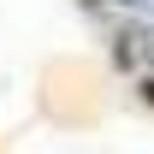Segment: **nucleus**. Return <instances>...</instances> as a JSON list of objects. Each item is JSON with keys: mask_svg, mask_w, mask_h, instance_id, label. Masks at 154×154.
Returning <instances> with one entry per match:
<instances>
[{"mask_svg": "<svg viewBox=\"0 0 154 154\" xmlns=\"http://www.w3.org/2000/svg\"><path fill=\"white\" fill-rule=\"evenodd\" d=\"M148 101H154V77H148Z\"/></svg>", "mask_w": 154, "mask_h": 154, "instance_id": "obj_1", "label": "nucleus"}]
</instances>
